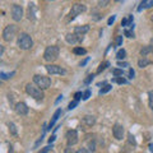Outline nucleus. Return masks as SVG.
<instances>
[{"mask_svg":"<svg viewBox=\"0 0 153 153\" xmlns=\"http://www.w3.org/2000/svg\"><path fill=\"white\" fill-rule=\"evenodd\" d=\"M26 92L31 96V97H33L35 100H37V101H42L45 97L44 94V89L40 88L36 83H28L26 85Z\"/></svg>","mask_w":153,"mask_h":153,"instance_id":"obj_1","label":"nucleus"},{"mask_svg":"<svg viewBox=\"0 0 153 153\" xmlns=\"http://www.w3.org/2000/svg\"><path fill=\"white\" fill-rule=\"evenodd\" d=\"M17 42H18V47L21 50H30V49H32V46H33L32 37L26 32H22L21 35L18 36V41Z\"/></svg>","mask_w":153,"mask_h":153,"instance_id":"obj_2","label":"nucleus"},{"mask_svg":"<svg viewBox=\"0 0 153 153\" xmlns=\"http://www.w3.org/2000/svg\"><path fill=\"white\" fill-rule=\"evenodd\" d=\"M60 54V49L59 46H47L46 50L44 52V59L47 61V63H52V61H55L57 59V56Z\"/></svg>","mask_w":153,"mask_h":153,"instance_id":"obj_3","label":"nucleus"},{"mask_svg":"<svg viewBox=\"0 0 153 153\" xmlns=\"http://www.w3.org/2000/svg\"><path fill=\"white\" fill-rule=\"evenodd\" d=\"M17 32H18V27L16 25H9L4 28L3 31V40L7 41V42H10L14 37L17 36Z\"/></svg>","mask_w":153,"mask_h":153,"instance_id":"obj_4","label":"nucleus"},{"mask_svg":"<svg viewBox=\"0 0 153 153\" xmlns=\"http://www.w3.org/2000/svg\"><path fill=\"white\" fill-rule=\"evenodd\" d=\"M33 83H36L38 87L42 88V89H47L51 85V78L50 76H46V75L36 74L35 76H33Z\"/></svg>","mask_w":153,"mask_h":153,"instance_id":"obj_5","label":"nucleus"},{"mask_svg":"<svg viewBox=\"0 0 153 153\" xmlns=\"http://www.w3.org/2000/svg\"><path fill=\"white\" fill-rule=\"evenodd\" d=\"M87 10V7L84 5L82 3H75L73 4V7H71L70 12H69V19H74L76 16H79V14L84 13Z\"/></svg>","mask_w":153,"mask_h":153,"instance_id":"obj_6","label":"nucleus"},{"mask_svg":"<svg viewBox=\"0 0 153 153\" xmlns=\"http://www.w3.org/2000/svg\"><path fill=\"white\" fill-rule=\"evenodd\" d=\"M46 70L49 74H60V75H64L66 74V70L60 65H54V64H47L46 66Z\"/></svg>","mask_w":153,"mask_h":153,"instance_id":"obj_7","label":"nucleus"},{"mask_svg":"<svg viewBox=\"0 0 153 153\" xmlns=\"http://www.w3.org/2000/svg\"><path fill=\"white\" fill-rule=\"evenodd\" d=\"M65 137H66V142H68V146L69 147H73L75 146L76 143H78V133H76V130H68L65 134Z\"/></svg>","mask_w":153,"mask_h":153,"instance_id":"obj_8","label":"nucleus"},{"mask_svg":"<svg viewBox=\"0 0 153 153\" xmlns=\"http://www.w3.org/2000/svg\"><path fill=\"white\" fill-rule=\"evenodd\" d=\"M12 18H13V21H16V22H19L23 18V8L21 5L14 4L12 7Z\"/></svg>","mask_w":153,"mask_h":153,"instance_id":"obj_9","label":"nucleus"},{"mask_svg":"<svg viewBox=\"0 0 153 153\" xmlns=\"http://www.w3.org/2000/svg\"><path fill=\"white\" fill-rule=\"evenodd\" d=\"M124 133H125V130H124V126L120 125V124H115L114 128H112V134H114L115 139L121 140L124 138Z\"/></svg>","mask_w":153,"mask_h":153,"instance_id":"obj_10","label":"nucleus"},{"mask_svg":"<svg viewBox=\"0 0 153 153\" xmlns=\"http://www.w3.org/2000/svg\"><path fill=\"white\" fill-rule=\"evenodd\" d=\"M65 40L68 44L70 45H75V44H79V42L83 41L82 37H79L78 35H75V33H68V35L65 36Z\"/></svg>","mask_w":153,"mask_h":153,"instance_id":"obj_11","label":"nucleus"},{"mask_svg":"<svg viewBox=\"0 0 153 153\" xmlns=\"http://www.w3.org/2000/svg\"><path fill=\"white\" fill-rule=\"evenodd\" d=\"M36 12H37L36 4L35 3H30V4H28V8H27V18L30 19V21H35V19H36Z\"/></svg>","mask_w":153,"mask_h":153,"instance_id":"obj_12","label":"nucleus"},{"mask_svg":"<svg viewBox=\"0 0 153 153\" xmlns=\"http://www.w3.org/2000/svg\"><path fill=\"white\" fill-rule=\"evenodd\" d=\"M14 108H16V112L18 115H21V116H26V115L28 114V106L25 102H18Z\"/></svg>","mask_w":153,"mask_h":153,"instance_id":"obj_13","label":"nucleus"},{"mask_svg":"<svg viewBox=\"0 0 153 153\" xmlns=\"http://www.w3.org/2000/svg\"><path fill=\"white\" fill-rule=\"evenodd\" d=\"M89 31V26L88 25H84V26H78V27H75V30H74V33L75 35H78L79 37H82L84 38V35Z\"/></svg>","mask_w":153,"mask_h":153,"instance_id":"obj_14","label":"nucleus"},{"mask_svg":"<svg viewBox=\"0 0 153 153\" xmlns=\"http://www.w3.org/2000/svg\"><path fill=\"white\" fill-rule=\"evenodd\" d=\"M82 123L84 124V125H87V126H93L94 123H96V117L94 116H91V115H87V116L83 117Z\"/></svg>","mask_w":153,"mask_h":153,"instance_id":"obj_15","label":"nucleus"},{"mask_svg":"<svg viewBox=\"0 0 153 153\" xmlns=\"http://www.w3.org/2000/svg\"><path fill=\"white\" fill-rule=\"evenodd\" d=\"M60 115H61V110H60V108H57L56 111H55V114L52 115V119H51V121H50V124H49V129H50V130H51V128H54L55 123L57 121V119H59Z\"/></svg>","mask_w":153,"mask_h":153,"instance_id":"obj_16","label":"nucleus"},{"mask_svg":"<svg viewBox=\"0 0 153 153\" xmlns=\"http://www.w3.org/2000/svg\"><path fill=\"white\" fill-rule=\"evenodd\" d=\"M153 51V46L152 45H147V46H143L142 50H140V55L142 56H147L149 52Z\"/></svg>","mask_w":153,"mask_h":153,"instance_id":"obj_17","label":"nucleus"},{"mask_svg":"<svg viewBox=\"0 0 153 153\" xmlns=\"http://www.w3.org/2000/svg\"><path fill=\"white\" fill-rule=\"evenodd\" d=\"M121 26L126 27V26H133V16H128L126 18H124L121 21Z\"/></svg>","mask_w":153,"mask_h":153,"instance_id":"obj_18","label":"nucleus"},{"mask_svg":"<svg viewBox=\"0 0 153 153\" xmlns=\"http://www.w3.org/2000/svg\"><path fill=\"white\" fill-rule=\"evenodd\" d=\"M149 63H151V61L147 59V56H143L142 59L138 61V66H140V68H146L147 65H149Z\"/></svg>","mask_w":153,"mask_h":153,"instance_id":"obj_19","label":"nucleus"},{"mask_svg":"<svg viewBox=\"0 0 153 153\" xmlns=\"http://www.w3.org/2000/svg\"><path fill=\"white\" fill-rule=\"evenodd\" d=\"M73 52H74L75 55H80V56H82V55H85V54H87V50L83 49V47H74Z\"/></svg>","mask_w":153,"mask_h":153,"instance_id":"obj_20","label":"nucleus"},{"mask_svg":"<svg viewBox=\"0 0 153 153\" xmlns=\"http://www.w3.org/2000/svg\"><path fill=\"white\" fill-rule=\"evenodd\" d=\"M116 57H117V60H124L126 57V51L121 49V50H119L117 51V54H116Z\"/></svg>","mask_w":153,"mask_h":153,"instance_id":"obj_21","label":"nucleus"},{"mask_svg":"<svg viewBox=\"0 0 153 153\" xmlns=\"http://www.w3.org/2000/svg\"><path fill=\"white\" fill-rule=\"evenodd\" d=\"M107 66H110L108 61H103V63H101V64H100V66H98V69H97V73H102V71L106 69Z\"/></svg>","mask_w":153,"mask_h":153,"instance_id":"obj_22","label":"nucleus"},{"mask_svg":"<svg viewBox=\"0 0 153 153\" xmlns=\"http://www.w3.org/2000/svg\"><path fill=\"white\" fill-rule=\"evenodd\" d=\"M8 126H9V131H10V134L16 137L18 133H17V128H16V125H14V123H9Z\"/></svg>","mask_w":153,"mask_h":153,"instance_id":"obj_23","label":"nucleus"},{"mask_svg":"<svg viewBox=\"0 0 153 153\" xmlns=\"http://www.w3.org/2000/svg\"><path fill=\"white\" fill-rule=\"evenodd\" d=\"M14 74H16V71H12V73H4V71H1V73H0V76H1V79H3V80H5V79L12 78Z\"/></svg>","mask_w":153,"mask_h":153,"instance_id":"obj_24","label":"nucleus"},{"mask_svg":"<svg viewBox=\"0 0 153 153\" xmlns=\"http://www.w3.org/2000/svg\"><path fill=\"white\" fill-rule=\"evenodd\" d=\"M112 82L114 83H119V84H125V83H128L126 79H124L123 76H116V78L112 79Z\"/></svg>","mask_w":153,"mask_h":153,"instance_id":"obj_25","label":"nucleus"},{"mask_svg":"<svg viewBox=\"0 0 153 153\" xmlns=\"http://www.w3.org/2000/svg\"><path fill=\"white\" fill-rule=\"evenodd\" d=\"M111 88H112V85H110V84L103 85V88L100 89V94H105V93H107L108 91H111Z\"/></svg>","mask_w":153,"mask_h":153,"instance_id":"obj_26","label":"nucleus"},{"mask_svg":"<svg viewBox=\"0 0 153 153\" xmlns=\"http://www.w3.org/2000/svg\"><path fill=\"white\" fill-rule=\"evenodd\" d=\"M148 102H149V107H151V110L153 111V91H151V92L148 93Z\"/></svg>","mask_w":153,"mask_h":153,"instance_id":"obj_27","label":"nucleus"},{"mask_svg":"<svg viewBox=\"0 0 153 153\" xmlns=\"http://www.w3.org/2000/svg\"><path fill=\"white\" fill-rule=\"evenodd\" d=\"M110 4V0H100L98 1V7L100 8H106Z\"/></svg>","mask_w":153,"mask_h":153,"instance_id":"obj_28","label":"nucleus"},{"mask_svg":"<svg viewBox=\"0 0 153 153\" xmlns=\"http://www.w3.org/2000/svg\"><path fill=\"white\" fill-rule=\"evenodd\" d=\"M112 74H114L115 76H123L124 71H123V69H114V70H112Z\"/></svg>","mask_w":153,"mask_h":153,"instance_id":"obj_29","label":"nucleus"},{"mask_svg":"<svg viewBox=\"0 0 153 153\" xmlns=\"http://www.w3.org/2000/svg\"><path fill=\"white\" fill-rule=\"evenodd\" d=\"M123 45V36H117L115 40V46H121Z\"/></svg>","mask_w":153,"mask_h":153,"instance_id":"obj_30","label":"nucleus"},{"mask_svg":"<svg viewBox=\"0 0 153 153\" xmlns=\"http://www.w3.org/2000/svg\"><path fill=\"white\" fill-rule=\"evenodd\" d=\"M93 78H94V74H89V75L87 76V78L84 79V84H89V83L93 80Z\"/></svg>","mask_w":153,"mask_h":153,"instance_id":"obj_31","label":"nucleus"},{"mask_svg":"<svg viewBox=\"0 0 153 153\" xmlns=\"http://www.w3.org/2000/svg\"><path fill=\"white\" fill-rule=\"evenodd\" d=\"M76 105H78V101H76V100H74L73 102H70V103H69L68 108H69V110H73V108H75V107H76Z\"/></svg>","mask_w":153,"mask_h":153,"instance_id":"obj_32","label":"nucleus"},{"mask_svg":"<svg viewBox=\"0 0 153 153\" xmlns=\"http://www.w3.org/2000/svg\"><path fill=\"white\" fill-rule=\"evenodd\" d=\"M89 96H91V91H89V89H87V91H85V92L83 93V97H82V98L85 101V100H88V98H89Z\"/></svg>","mask_w":153,"mask_h":153,"instance_id":"obj_33","label":"nucleus"},{"mask_svg":"<svg viewBox=\"0 0 153 153\" xmlns=\"http://www.w3.org/2000/svg\"><path fill=\"white\" fill-rule=\"evenodd\" d=\"M51 149H52V146H49V147H45L44 149H41L38 153H47V152H50Z\"/></svg>","mask_w":153,"mask_h":153,"instance_id":"obj_34","label":"nucleus"},{"mask_svg":"<svg viewBox=\"0 0 153 153\" xmlns=\"http://www.w3.org/2000/svg\"><path fill=\"white\" fill-rule=\"evenodd\" d=\"M125 36H128L129 38H134V37H135V36H134V32L129 31V30H125Z\"/></svg>","mask_w":153,"mask_h":153,"instance_id":"obj_35","label":"nucleus"},{"mask_svg":"<svg viewBox=\"0 0 153 153\" xmlns=\"http://www.w3.org/2000/svg\"><path fill=\"white\" fill-rule=\"evenodd\" d=\"M128 137H129V142H130L133 146H137V142H135V139H134V135H131V134H129Z\"/></svg>","mask_w":153,"mask_h":153,"instance_id":"obj_36","label":"nucleus"},{"mask_svg":"<svg viewBox=\"0 0 153 153\" xmlns=\"http://www.w3.org/2000/svg\"><path fill=\"white\" fill-rule=\"evenodd\" d=\"M82 97H83V93H82V92H76V93L74 94V98L76 100V101H79V100L82 98Z\"/></svg>","mask_w":153,"mask_h":153,"instance_id":"obj_37","label":"nucleus"},{"mask_svg":"<svg viewBox=\"0 0 153 153\" xmlns=\"http://www.w3.org/2000/svg\"><path fill=\"white\" fill-rule=\"evenodd\" d=\"M115 19H116V16H112V17H110V18H108V21H107V25H108V26H111L112 23L115 22Z\"/></svg>","mask_w":153,"mask_h":153,"instance_id":"obj_38","label":"nucleus"},{"mask_svg":"<svg viewBox=\"0 0 153 153\" xmlns=\"http://www.w3.org/2000/svg\"><path fill=\"white\" fill-rule=\"evenodd\" d=\"M117 65H119V66H121V68H126V66H129V64L125 63V61H119Z\"/></svg>","mask_w":153,"mask_h":153,"instance_id":"obj_39","label":"nucleus"},{"mask_svg":"<svg viewBox=\"0 0 153 153\" xmlns=\"http://www.w3.org/2000/svg\"><path fill=\"white\" fill-rule=\"evenodd\" d=\"M134 75H135V71H134V69H129V78L133 79Z\"/></svg>","mask_w":153,"mask_h":153,"instance_id":"obj_40","label":"nucleus"},{"mask_svg":"<svg viewBox=\"0 0 153 153\" xmlns=\"http://www.w3.org/2000/svg\"><path fill=\"white\" fill-rule=\"evenodd\" d=\"M65 153H76V152H75V151H74L71 147H68V148H66V149H65Z\"/></svg>","mask_w":153,"mask_h":153,"instance_id":"obj_41","label":"nucleus"},{"mask_svg":"<svg viewBox=\"0 0 153 153\" xmlns=\"http://www.w3.org/2000/svg\"><path fill=\"white\" fill-rule=\"evenodd\" d=\"M76 153H89V151L85 149V148H80L79 151H76Z\"/></svg>","mask_w":153,"mask_h":153,"instance_id":"obj_42","label":"nucleus"},{"mask_svg":"<svg viewBox=\"0 0 153 153\" xmlns=\"http://www.w3.org/2000/svg\"><path fill=\"white\" fill-rule=\"evenodd\" d=\"M88 60H89V57H87V59H85V60H83V61H82V63H80V66H84L85 64H87V63H88Z\"/></svg>","mask_w":153,"mask_h":153,"instance_id":"obj_43","label":"nucleus"},{"mask_svg":"<svg viewBox=\"0 0 153 153\" xmlns=\"http://www.w3.org/2000/svg\"><path fill=\"white\" fill-rule=\"evenodd\" d=\"M151 7H153V0H151V1L147 3V8H151Z\"/></svg>","mask_w":153,"mask_h":153,"instance_id":"obj_44","label":"nucleus"},{"mask_svg":"<svg viewBox=\"0 0 153 153\" xmlns=\"http://www.w3.org/2000/svg\"><path fill=\"white\" fill-rule=\"evenodd\" d=\"M55 138H56L55 135H52V137L50 138V139H49V143H50V144H51V143H52V142H54V140H55Z\"/></svg>","mask_w":153,"mask_h":153,"instance_id":"obj_45","label":"nucleus"},{"mask_svg":"<svg viewBox=\"0 0 153 153\" xmlns=\"http://www.w3.org/2000/svg\"><path fill=\"white\" fill-rule=\"evenodd\" d=\"M3 54H4V47L1 46V50H0V56H3Z\"/></svg>","mask_w":153,"mask_h":153,"instance_id":"obj_46","label":"nucleus"},{"mask_svg":"<svg viewBox=\"0 0 153 153\" xmlns=\"http://www.w3.org/2000/svg\"><path fill=\"white\" fill-rule=\"evenodd\" d=\"M61 98H63V96H61V94H60V96H59V97H57V100H56V103H57V102H59V101H60V100H61Z\"/></svg>","mask_w":153,"mask_h":153,"instance_id":"obj_47","label":"nucleus"},{"mask_svg":"<svg viewBox=\"0 0 153 153\" xmlns=\"http://www.w3.org/2000/svg\"><path fill=\"white\" fill-rule=\"evenodd\" d=\"M149 151H151V152H152V153H153V143H152V144H151V146H149Z\"/></svg>","mask_w":153,"mask_h":153,"instance_id":"obj_48","label":"nucleus"},{"mask_svg":"<svg viewBox=\"0 0 153 153\" xmlns=\"http://www.w3.org/2000/svg\"><path fill=\"white\" fill-rule=\"evenodd\" d=\"M115 1H121V0H115Z\"/></svg>","mask_w":153,"mask_h":153,"instance_id":"obj_49","label":"nucleus"},{"mask_svg":"<svg viewBox=\"0 0 153 153\" xmlns=\"http://www.w3.org/2000/svg\"><path fill=\"white\" fill-rule=\"evenodd\" d=\"M151 19H152V22H153V16H152V18H151Z\"/></svg>","mask_w":153,"mask_h":153,"instance_id":"obj_50","label":"nucleus"}]
</instances>
